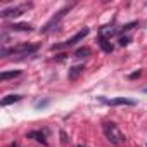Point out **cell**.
Returning <instances> with one entry per match:
<instances>
[{"label":"cell","mask_w":147,"mask_h":147,"mask_svg":"<svg viewBox=\"0 0 147 147\" xmlns=\"http://www.w3.org/2000/svg\"><path fill=\"white\" fill-rule=\"evenodd\" d=\"M102 130H104L106 138H107L113 145H119V144H123V142L126 140V137L121 133V130H119L113 121H106V123L102 125Z\"/></svg>","instance_id":"1"},{"label":"cell","mask_w":147,"mask_h":147,"mask_svg":"<svg viewBox=\"0 0 147 147\" xmlns=\"http://www.w3.org/2000/svg\"><path fill=\"white\" fill-rule=\"evenodd\" d=\"M38 50V45H18V47H11V49H5L2 47V50H0V57H7V55H28V54H35Z\"/></svg>","instance_id":"2"},{"label":"cell","mask_w":147,"mask_h":147,"mask_svg":"<svg viewBox=\"0 0 147 147\" xmlns=\"http://www.w3.org/2000/svg\"><path fill=\"white\" fill-rule=\"evenodd\" d=\"M90 33V30L88 28H83V30H80L75 36H71L69 40H66L64 43H59V45H52V50H61V49H66V47H73V45H76L80 40H83L87 35Z\"/></svg>","instance_id":"3"},{"label":"cell","mask_w":147,"mask_h":147,"mask_svg":"<svg viewBox=\"0 0 147 147\" xmlns=\"http://www.w3.org/2000/svg\"><path fill=\"white\" fill-rule=\"evenodd\" d=\"M71 7H73V5H66L64 9H61L59 12H55V16H52V19H50V21L42 28V33H49V31H52V30L59 24V21L66 16V12H69V11H71Z\"/></svg>","instance_id":"4"},{"label":"cell","mask_w":147,"mask_h":147,"mask_svg":"<svg viewBox=\"0 0 147 147\" xmlns=\"http://www.w3.org/2000/svg\"><path fill=\"white\" fill-rule=\"evenodd\" d=\"M31 4H26V5H19V7H11V9H4L2 12H0V18L5 19V18H18L21 16L26 9H30Z\"/></svg>","instance_id":"5"},{"label":"cell","mask_w":147,"mask_h":147,"mask_svg":"<svg viewBox=\"0 0 147 147\" xmlns=\"http://www.w3.org/2000/svg\"><path fill=\"white\" fill-rule=\"evenodd\" d=\"M102 102L109 106H135V100L126 99V97H116V99H100Z\"/></svg>","instance_id":"6"},{"label":"cell","mask_w":147,"mask_h":147,"mask_svg":"<svg viewBox=\"0 0 147 147\" xmlns=\"http://www.w3.org/2000/svg\"><path fill=\"white\" fill-rule=\"evenodd\" d=\"M7 28L12 30V31H31V30H33L30 23H12V24H9Z\"/></svg>","instance_id":"7"},{"label":"cell","mask_w":147,"mask_h":147,"mask_svg":"<svg viewBox=\"0 0 147 147\" xmlns=\"http://www.w3.org/2000/svg\"><path fill=\"white\" fill-rule=\"evenodd\" d=\"M83 69H85V66H82V64H78V66H73V67H69V73H67V78L69 80H76L82 73H83Z\"/></svg>","instance_id":"8"},{"label":"cell","mask_w":147,"mask_h":147,"mask_svg":"<svg viewBox=\"0 0 147 147\" xmlns=\"http://www.w3.org/2000/svg\"><path fill=\"white\" fill-rule=\"evenodd\" d=\"M118 33V30L114 28V26H111V24H107V26H102L100 28V36H104V38H111V36H114Z\"/></svg>","instance_id":"9"},{"label":"cell","mask_w":147,"mask_h":147,"mask_svg":"<svg viewBox=\"0 0 147 147\" xmlns=\"http://www.w3.org/2000/svg\"><path fill=\"white\" fill-rule=\"evenodd\" d=\"M97 43H99V47H100L106 54H111V52H113V45H111V42H109L107 38L99 36V38H97Z\"/></svg>","instance_id":"10"},{"label":"cell","mask_w":147,"mask_h":147,"mask_svg":"<svg viewBox=\"0 0 147 147\" xmlns=\"http://www.w3.org/2000/svg\"><path fill=\"white\" fill-rule=\"evenodd\" d=\"M19 75H21V71H19V69H16V71H4L2 75H0V80H2V82H5V80L16 78V76H19Z\"/></svg>","instance_id":"11"},{"label":"cell","mask_w":147,"mask_h":147,"mask_svg":"<svg viewBox=\"0 0 147 147\" xmlns=\"http://www.w3.org/2000/svg\"><path fill=\"white\" fill-rule=\"evenodd\" d=\"M21 99H23L21 95H7V97L2 99V102H0V104H2V106H11V104H14V102H19Z\"/></svg>","instance_id":"12"},{"label":"cell","mask_w":147,"mask_h":147,"mask_svg":"<svg viewBox=\"0 0 147 147\" xmlns=\"http://www.w3.org/2000/svg\"><path fill=\"white\" fill-rule=\"evenodd\" d=\"M28 138H35L36 142H40V144H43V145H47V144H49V142L45 140L43 133H40V131H30V133H28Z\"/></svg>","instance_id":"13"},{"label":"cell","mask_w":147,"mask_h":147,"mask_svg":"<svg viewBox=\"0 0 147 147\" xmlns=\"http://www.w3.org/2000/svg\"><path fill=\"white\" fill-rule=\"evenodd\" d=\"M88 55H90V49L88 47H80L75 52V57H78V59H83V57H88Z\"/></svg>","instance_id":"14"},{"label":"cell","mask_w":147,"mask_h":147,"mask_svg":"<svg viewBox=\"0 0 147 147\" xmlns=\"http://www.w3.org/2000/svg\"><path fill=\"white\" fill-rule=\"evenodd\" d=\"M137 24H138L137 21H131V23H126V24H123V26H121V31H123V33H125V31H130V30H133V28H135Z\"/></svg>","instance_id":"15"},{"label":"cell","mask_w":147,"mask_h":147,"mask_svg":"<svg viewBox=\"0 0 147 147\" xmlns=\"http://www.w3.org/2000/svg\"><path fill=\"white\" fill-rule=\"evenodd\" d=\"M118 42H119V45H121V47H126V45H128L131 40H130V36H121Z\"/></svg>","instance_id":"16"},{"label":"cell","mask_w":147,"mask_h":147,"mask_svg":"<svg viewBox=\"0 0 147 147\" xmlns=\"http://www.w3.org/2000/svg\"><path fill=\"white\" fill-rule=\"evenodd\" d=\"M59 135H61V144H62V145H66V144H67V137H66V131H64V130H61V131H59Z\"/></svg>","instance_id":"17"},{"label":"cell","mask_w":147,"mask_h":147,"mask_svg":"<svg viewBox=\"0 0 147 147\" xmlns=\"http://www.w3.org/2000/svg\"><path fill=\"white\" fill-rule=\"evenodd\" d=\"M45 106H49V100H40V102H36V104H35V107H36V109H42V107H45Z\"/></svg>","instance_id":"18"},{"label":"cell","mask_w":147,"mask_h":147,"mask_svg":"<svg viewBox=\"0 0 147 147\" xmlns=\"http://www.w3.org/2000/svg\"><path fill=\"white\" fill-rule=\"evenodd\" d=\"M138 76H140V71H135V73H131V75H130L131 80H135V78H138Z\"/></svg>","instance_id":"19"},{"label":"cell","mask_w":147,"mask_h":147,"mask_svg":"<svg viewBox=\"0 0 147 147\" xmlns=\"http://www.w3.org/2000/svg\"><path fill=\"white\" fill-rule=\"evenodd\" d=\"M78 147H83V145H78Z\"/></svg>","instance_id":"20"},{"label":"cell","mask_w":147,"mask_h":147,"mask_svg":"<svg viewBox=\"0 0 147 147\" xmlns=\"http://www.w3.org/2000/svg\"><path fill=\"white\" fill-rule=\"evenodd\" d=\"M145 94H147V88H145Z\"/></svg>","instance_id":"21"}]
</instances>
